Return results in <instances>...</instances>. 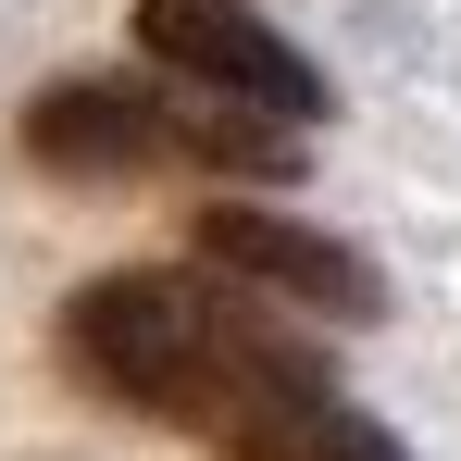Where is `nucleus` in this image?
Listing matches in <instances>:
<instances>
[{"mask_svg":"<svg viewBox=\"0 0 461 461\" xmlns=\"http://www.w3.org/2000/svg\"><path fill=\"white\" fill-rule=\"evenodd\" d=\"M225 337H237V287H200V275H87L63 300V375L87 399H125V411L175 424V437H200Z\"/></svg>","mask_w":461,"mask_h":461,"instance_id":"f257e3e1","label":"nucleus"},{"mask_svg":"<svg viewBox=\"0 0 461 461\" xmlns=\"http://www.w3.org/2000/svg\"><path fill=\"white\" fill-rule=\"evenodd\" d=\"M138 50H150L175 87H212L262 125H312L324 113V76L249 13V0H138Z\"/></svg>","mask_w":461,"mask_h":461,"instance_id":"20e7f679","label":"nucleus"},{"mask_svg":"<svg viewBox=\"0 0 461 461\" xmlns=\"http://www.w3.org/2000/svg\"><path fill=\"white\" fill-rule=\"evenodd\" d=\"M13 150L38 162V175H63V187H125V175L175 162V125H162V87L63 76V87H38V100H25Z\"/></svg>","mask_w":461,"mask_h":461,"instance_id":"39448f33","label":"nucleus"},{"mask_svg":"<svg viewBox=\"0 0 461 461\" xmlns=\"http://www.w3.org/2000/svg\"><path fill=\"white\" fill-rule=\"evenodd\" d=\"M187 249H200L225 287H262V300L324 312V324H375L386 312V275L349 237L300 225V212H262V200H200V212H187Z\"/></svg>","mask_w":461,"mask_h":461,"instance_id":"7ed1b4c3","label":"nucleus"},{"mask_svg":"<svg viewBox=\"0 0 461 461\" xmlns=\"http://www.w3.org/2000/svg\"><path fill=\"white\" fill-rule=\"evenodd\" d=\"M200 437L237 449V461H411L375 411L300 349V337H275L249 300H237V337H225V375H212Z\"/></svg>","mask_w":461,"mask_h":461,"instance_id":"f03ea898","label":"nucleus"}]
</instances>
